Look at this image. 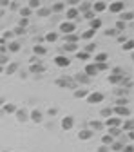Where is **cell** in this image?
Listing matches in <instances>:
<instances>
[{"label": "cell", "instance_id": "1", "mask_svg": "<svg viewBox=\"0 0 134 152\" xmlns=\"http://www.w3.org/2000/svg\"><path fill=\"white\" fill-rule=\"evenodd\" d=\"M103 98H105V96H103V92H100V91H92V92L87 94V98H85V100H87L89 105H98V103L103 102Z\"/></svg>", "mask_w": 134, "mask_h": 152}, {"label": "cell", "instance_id": "2", "mask_svg": "<svg viewBox=\"0 0 134 152\" xmlns=\"http://www.w3.org/2000/svg\"><path fill=\"white\" fill-rule=\"evenodd\" d=\"M58 29H60V33H62L64 36H67V34H74V33H76V24H74V22H67V20H65V22H62V24H60V27H58Z\"/></svg>", "mask_w": 134, "mask_h": 152}, {"label": "cell", "instance_id": "3", "mask_svg": "<svg viewBox=\"0 0 134 152\" xmlns=\"http://www.w3.org/2000/svg\"><path fill=\"white\" fill-rule=\"evenodd\" d=\"M107 11H111L112 15H120L125 11V4L122 2V0H116V2H111L107 4Z\"/></svg>", "mask_w": 134, "mask_h": 152}, {"label": "cell", "instance_id": "4", "mask_svg": "<svg viewBox=\"0 0 134 152\" xmlns=\"http://www.w3.org/2000/svg\"><path fill=\"white\" fill-rule=\"evenodd\" d=\"M54 65L60 67V69L69 67L71 65V58H69V56H65V54H58V56H54Z\"/></svg>", "mask_w": 134, "mask_h": 152}, {"label": "cell", "instance_id": "5", "mask_svg": "<svg viewBox=\"0 0 134 152\" xmlns=\"http://www.w3.org/2000/svg\"><path fill=\"white\" fill-rule=\"evenodd\" d=\"M105 9H107V4L102 2V0H96V2L91 4V11H92L94 15H100V13H103Z\"/></svg>", "mask_w": 134, "mask_h": 152}, {"label": "cell", "instance_id": "6", "mask_svg": "<svg viewBox=\"0 0 134 152\" xmlns=\"http://www.w3.org/2000/svg\"><path fill=\"white\" fill-rule=\"evenodd\" d=\"M56 87H69V89H76V85L72 83V80L71 78H67V76H62V78H58L56 80Z\"/></svg>", "mask_w": 134, "mask_h": 152}, {"label": "cell", "instance_id": "7", "mask_svg": "<svg viewBox=\"0 0 134 152\" xmlns=\"http://www.w3.org/2000/svg\"><path fill=\"white\" fill-rule=\"evenodd\" d=\"M83 74H85V76H89V78L92 80L94 76H98V67L94 65V64H87V65H85V69H83Z\"/></svg>", "mask_w": 134, "mask_h": 152}, {"label": "cell", "instance_id": "8", "mask_svg": "<svg viewBox=\"0 0 134 152\" xmlns=\"http://www.w3.org/2000/svg\"><path fill=\"white\" fill-rule=\"evenodd\" d=\"M103 125H105V129H112V127H122V120H120V118H116V116H111V118H107V120L103 121Z\"/></svg>", "mask_w": 134, "mask_h": 152}, {"label": "cell", "instance_id": "9", "mask_svg": "<svg viewBox=\"0 0 134 152\" xmlns=\"http://www.w3.org/2000/svg\"><path fill=\"white\" fill-rule=\"evenodd\" d=\"M78 16H80V13H78V9H76V7H67V9H65V18H67V22H74Z\"/></svg>", "mask_w": 134, "mask_h": 152}, {"label": "cell", "instance_id": "10", "mask_svg": "<svg viewBox=\"0 0 134 152\" xmlns=\"http://www.w3.org/2000/svg\"><path fill=\"white\" fill-rule=\"evenodd\" d=\"M105 129V125H103V121H100V120H92L91 123H89V130L91 132H98V130H103Z\"/></svg>", "mask_w": 134, "mask_h": 152}, {"label": "cell", "instance_id": "11", "mask_svg": "<svg viewBox=\"0 0 134 152\" xmlns=\"http://www.w3.org/2000/svg\"><path fill=\"white\" fill-rule=\"evenodd\" d=\"M74 127V118L72 116H64L62 118V129L64 130H71Z\"/></svg>", "mask_w": 134, "mask_h": 152}, {"label": "cell", "instance_id": "12", "mask_svg": "<svg viewBox=\"0 0 134 152\" xmlns=\"http://www.w3.org/2000/svg\"><path fill=\"white\" fill-rule=\"evenodd\" d=\"M112 114H118V116L125 118V116H130V109L129 107H112Z\"/></svg>", "mask_w": 134, "mask_h": 152}, {"label": "cell", "instance_id": "13", "mask_svg": "<svg viewBox=\"0 0 134 152\" xmlns=\"http://www.w3.org/2000/svg\"><path fill=\"white\" fill-rule=\"evenodd\" d=\"M15 116H16L18 121H27V120H29V112H27L26 109H20V107H18L16 112H15Z\"/></svg>", "mask_w": 134, "mask_h": 152}, {"label": "cell", "instance_id": "14", "mask_svg": "<svg viewBox=\"0 0 134 152\" xmlns=\"http://www.w3.org/2000/svg\"><path fill=\"white\" fill-rule=\"evenodd\" d=\"M29 120L34 121V123H40V121L44 120V114L38 110V109H34V110H31V114H29Z\"/></svg>", "mask_w": 134, "mask_h": 152}, {"label": "cell", "instance_id": "15", "mask_svg": "<svg viewBox=\"0 0 134 152\" xmlns=\"http://www.w3.org/2000/svg\"><path fill=\"white\" fill-rule=\"evenodd\" d=\"M107 60H109V54L107 53H96V56H94V62L92 64H107Z\"/></svg>", "mask_w": 134, "mask_h": 152}, {"label": "cell", "instance_id": "16", "mask_svg": "<svg viewBox=\"0 0 134 152\" xmlns=\"http://www.w3.org/2000/svg\"><path fill=\"white\" fill-rule=\"evenodd\" d=\"M65 9H67V6H65L64 2H56V4H53V6H51V9H49V11H51V13H64Z\"/></svg>", "mask_w": 134, "mask_h": 152}, {"label": "cell", "instance_id": "17", "mask_svg": "<svg viewBox=\"0 0 134 152\" xmlns=\"http://www.w3.org/2000/svg\"><path fill=\"white\" fill-rule=\"evenodd\" d=\"M92 134H94V132H91L89 129H85V130H80V132H78V140H82V141H87V140H91V138H92Z\"/></svg>", "mask_w": 134, "mask_h": 152}, {"label": "cell", "instance_id": "18", "mask_svg": "<svg viewBox=\"0 0 134 152\" xmlns=\"http://www.w3.org/2000/svg\"><path fill=\"white\" fill-rule=\"evenodd\" d=\"M89 26H91V29H92V31H98V29H100V27L103 26V22H102V18L94 16L92 20H91V24H89Z\"/></svg>", "mask_w": 134, "mask_h": 152}, {"label": "cell", "instance_id": "19", "mask_svg": "<svg viewBox=\"0 0 134 152\" xmlns=\"http://www.w3.org/2000/svg\"><path fill=\"white\" fill-rule=\"evenodd\" d=\"M33 53H34V56H44V54L47 53V49H45V45H42V44H36V45L33 47Z\"/></svg>", "mask_w": 134, "mask_h": 152}, {"label": "cell", "instance_id": "20", "mask_svg": "<svg viewBox=\"0 0 134 152\" xmlns=\"http://www.w3.org/2000/svg\"><path fill=\"white\" fill-rule=\"evenodd\" d=\"M107 134H109L111 138H114V140H116L118 136H122V129H120V127H112V129H107Z\"/></svg>", "mask_w": 134, "mask_h": 152}, {"label": "cell", "instance_id": "21", "mask_svg": "<svg viewBox=\"0 0 134 152\" xmlns=\"http://www.w3.org/2000/svg\"><path fill=\"white\" fill-rule=\"evenodd\" d=\"M132 18H134L132 11H127V13L123 11V13H120V22H123V24H125V22H130Z\"/></svg>", "mask_w": 134, "mask_h": 152}, {"label": "cell", "instance_id": "22", "mask_svg": "<svg viewBox=\"0 0 134 152\" xmlns=\"http://www.w3.org/2000/svg\"><path fill=\"white\" fill-rule=\"evenodd\" d=\"M29 71H31V72H36V74H40V72H44V71H45V67H44L40 62H38V64H31Z\"/></svg>", "mask_w": 134, "mask_h": 152}, {"label": "cell", "instance_id": "23", "mask_svg": "<svg viewBox=\"0 0 134 152\" xmlns=\"http://www.w3.org/2000/svg\"><path fill=\"white\" fill-rule=\"evenodd\" d=\"M2 107H4V110H6L7 114H15V112H16V109H18V107H16L15 103H11V102H6Z\"/></svg>", "mask_w": 134, "mask_h": 152}, {"label": "cell", "instance_id": "24", "mask_svg": "<svg viewBox=\"0 0 134 152\" xmlns=\"http://www.w3.org/2000/svg\"><path fill=\"white\" fill-rule=\"evenodd\" d=\"M6 49H7V53H18V51H20V44H18V42H9L6 45Z\"/></svg>", "mask_w": 134, "mask_h": 152}, {"label": "cell", "instance_id": "25", "mask_svg": "<svg viewBox=\"0 0 134 152\" xmlns=\"http://www.w3.org/2000/svg\"><path fill=\"white\" fill-rule=\"evenodd\" d=\"M123 78H125V76H122V74H114V72L109 74V82H111V83H122Z\"/></svg>", "mask_w": 134, "mask_h": 152}, {"label": "cell", "instance_id": "26", "mask_svg": "<svg viewBox=\"0 0 134 152\" xmlns=\"http://www.w3.org/2000/svg\"><path fill=\"white\" fill-rule=\"evenodd\" d=\"M76 9H78V13L82 15V13H85V11H89V9H91V2H83V0H82Z\"/></svg>", "mask_w": 134, "mask_h": 152}, {"label": "cell", "instance_id": "27", "mask_svg": "<svg viewBox=\"0 0 134 152\" xmlns=\"http://www.w3.org/2000/svg\"><path fill=\"white\" fill-rule=\"evenodd\" d=\"M64 40H65V44H76V42L80 40V36L74 33V34H67V36H64Z\"/></svg>", "mask_w": 134, "mask_h": 152}, {"label": "cell", "instance_id": "28", "mask_svg": "<svg viewBox=\"0 0 134 152\" xmlns=\"http://www.w3.org/2000/svg\"><path fill=\"white\" fill-rule=\"evenodd\" d=\"M76 58H78L80 62H89V58H91V54H87L85 51H76Z\"/></svg>", "mask_w": 134, "mask_h": 152}, {"label": "cell", "instance_id": "29", "mask_svg": "<svg viewBox=\"0 0 134 152\" xmlns=\"http://www.w3.org/2000/svg\"><path fill=\"white\" fill-rule=\"evenodd\" d=\"M89 91L87 89H74V98H87Z\"/></svg>", "mask_w": 134, "mask_h": 152}, {"label": "cell", "instance_id": "30", "mask_svg": "<svg viewBox=\"0 0 134 152\" xmlns=\"http://www.w3.org/2000/svg\"><path fill=\"white\" fill-rule=\"evenodd\" d=\"M16 69H18V65H16L15 62H9V64L6 65V74H15Z\"/></svg>", "mask_w": 134, "mask_h": 152}, {"label": "cell", "instance_id": "31", "mask_svg": "<svg viewBox=\"0 0 134 152\" xmlns=\"http://www.w3.org/2000/svg\"><path fill=\"white\" fill-rule=\"evenodd\" d=\"M56 40H58V33H53V31H51V33H47V34H45V42L54 44Z\"/></svg>", "mask_w": 134, "mask_h": 152}, {"label": "cell", "instance_id": "32", "mask_svg": "<svg viewBox=\"0 0 134 152\" xmlns=\"http://www.w3.org/2000/svg\"><path fill=\"white\" fill-rule=\"evenodd\" d=\"M114 141H116V140H114V138H111L109 134H103V136H102V143H103L105 147H111Z\"/></svg>", "mask_w": 134, "mask_h": 152}, {"label": "cell", "instance_id": "33", "mask_svg": "<svg viewBox=\"0 0 134 152\" xmlns=\"http://www.w3.org/2000/svg\"><path fill=\"white\" fill-rule=\"evenodd\" d=\"M64 51L65 53H76V51H78V44H65Z\"/></svg>", "mask_w": 134, "mask_h": 152}, {"label": "cell", "instance_id": "34", "mask_svg": "<svg viewBox=\"0 0 134 152\" xmlns=\"http://www.w3.org/2000/svg\"><path fill=\"white\" fill-rule=\"evenodd\" d=\"M96 34V31H92V29H89V31H85V33H82V36H80V40H91V38Z\"/></svg>", "mask_w": 134, "mask_h": 152}, {"label": "cell", "instance_id": "35", "mask_svg": "<svg viewBox=\"0 0 134 152\" xmlns=\"http://www.w3.org/2000/svg\"><path fill=\"white\" fill-rule=\"evenodd\" d=\"M132 127H134L132 120H127V121H123V123H122V127H120V129H123V130H127V132H132Z\"/></svg>", "mask_w": 134, "mask_h": 152}, {"label": "cell", "instance_id": "36", "mask_svg": "<svg viewBox=\"0 0 134 152\" xmlns=\"http://www.w3.org/2000/svg\"><path fill=\"white\" fill-rule=\"evenodd\" d=\"M100 116H102L103 120L111 118V116H112V109H111V107H107V109H102V112H100Z\"/></svg>", "mask_w": 134, "mask_h": 152}, {"label": "cell", "instance_id": "37", "mask_svg": "<svg viewBox=\"0 0 134 152\" xmlns=\"http://www.w3.org/2000/svg\"><path fill=\"white\" fill-rule=\"evenodd\" d=\"M122 148H123V143H120V141H114L109 147V150H114V152H122Z\"/></svg>", "mask_w": 134, "mask_h": 152}, {"label": "cell", "instance_id": "38", "mask_svg": "<svg viewBox=\"0 0 134 152\" xmlns=\"http://www.w3.org/2000/svg\"><path fill=\"white\" fill-rule=\"evenodd\" d=\"M27 7L33 11V9H38V7H42V2H40V0H31V2L27 4Z\"/></svg>", "mask_w": 134, "mask_h": 152}, {"label": "cell", "instance_id": "39", "mask_svg": "<svg viewBox=\"0 0 134 152\" xmlns=\"http://www.w3.org/2000/svg\"><path fill=\"white\" fill-rule=\"evenodd\" d=\"M76 80H78L80 83H89V82H91V78H89V76H85L83 72H82V74H76Z\"/></svg>", "mask_w": 134, "mask_h": 152}, {"label": "cell", "instance_id": "40", "mask_svg": "<svg viewBox=\"0 0 134 152\" xmlns=\"http://www.w3.org/2000/svg\"><path fill=\"white\" fill-rule=\"evenodd\" d=\"M9 64V54L6 53V54H0V67H4V65H7Z\"/></svg>", "mask_w": 134, "mask_h": 152}, {"label": "cell", "instance_id": "41", "mask_svg": "<svg viewBox=\"0 0 134 152\" xmlns=\"http://www.w3.org/2000/svg\"><path fill=\"white\" fill-rule=\"evenodd\" d=\"M132 47H134V45H132V40H130V38H127L125 44L122 45V49H123V51H132Z\"/></svg>", "mask_w": 134, "mask_h": 152}, {"label": "cell", "instance_id": "42", "mask_svg": "<svg viewBox=\"0 0 134 152\" xmlns=\"http://www.w3.org/2000/svg\"><path fill=\"white\" fill-rule=\"evenodd\" d=\"M31 16V9L29 7H22L20 9V18H29Z\"/></svg>", "mask_w": 134, "mask_h": 152}, {"label": "cell", "instance_id": "43", "mask_svg": "<svg viewBox=\"0 0 134 152\" xmlns=\"http://www.w3.org/2000/svg\"><path fill=\"white\" fill-rule=\"evenodd\" d=\"M127 103H129L127 98H118V100H116V105H114V107H127Z\"/></svg>", "mask_w": 134, "mask_h": 152}, {"label": "cell", "instance_id": "44", "mask_svg": "<svg viewBox=\"0 0 134 152\" xmlns=\"http://www.w3.org/2000/svg\"><path fill=\"white\" fill-rule=\"evenodd\" d=\"M26 31H27V29L18 27V26H16V27H15V31H13V34H15V36H22V34H26Z\"/></svg>", "mask_w": 134, "mask_h": 152}, {"label": "cell", "instance_id": "45", "mask_svg": "<svg viewBox=\"0 0 134 152\" xmlns=\"http://www.w3.org/2000/svg\"><path fill=\"white\" fill-rule=\"evenodd\" d=\"M29 26V18H20V22H18V27H27Z\"/></svg>", "mask_w": 134, "mask_h": 152}, {"label": "cell", "instance_id": "46", "mask_svg": "<svg viewBox=\"0 0 134 152\" xmlns=\"http://www.w3.org/2000/svg\"><path fill=\"white\" fill-rule=\"evenodd\" d=\"M51 11L47 9V7H38V15H40V16H47Z\"/></svg>", "mask_w": 134, "mask_h": 152}, {"label": "cell", "instance_id": "47", "mask_svg": "<svg viewBox=\"0 0 134 152\" xmlns=\"http://www.w3.org/2000/svg\"><path fill=\"white\" fill-rule=\"evenodd\" d=\"M82 15H83V18H87V20H92V18L96 16V15H94L91 9H89V11H85V13H82Z\"/></svg>", "mask_w": 134, "mask_h": 152}, {"label": "cell", "instance_id": "48", "mask_svg": "<svg viewBox=\"0 0 134 152\" xmlns=\"http://www.w3.org/2000/svg\"><path fill=\"white\" fill-rule=\"evenodd\" d=\"M114 29H116V31H118V33H122V31H123V29H125V24H123V22H120V20H118V22H116V27H114Z\"/></svg>", "mask_w": 134, "mask_h": 152}, {"label": "cell", "instance_id": "49", "mask_svg": "<svg viewBox=\"0 0 134 152\" xmlns=\"http://www.w3.org/2000/svg\"><path fill=\"white\" fill-rule=\"evenodd\" d=\"M122 152H134V147L129 143V145H123V148H122Z\"/></svg>", "mask_w": 134, "mask_h": 152}, {"label": "cell", "instance_id": "50", "mask_svg": "<svg viewBox=\"0 0 134 152\" xmlns=\"http://www.w3.org/2000/svg\"><path fill=\"white\" fill-rule=\"evenodd\" d=\"M94 47H96V45H94V44H89V45L85 47V53H87V54H91V53L94 51Z\"/></svg>", "mask_w": 134, "mask_h": 152}, {"label": "cell", "instance_id": "51", "mask_svg": "<svg viewBox=\"0 0 134 152\" xmlns=\"http://www.w3.org/2000/svg\"><path fill=\"white\" fill-rule=\"evenodd\" d=\"M94 65H96V64H94ZM96 67H98V72H100V71H105V69H109V65H107V64H98Z\"/></svg>", "mask_w": 134, "mask_h": 152}, {"label": "cell", "instance_id": "52", "mask_svg": "<svg viewBox=\"0 0 134 152\" xmlns=\"http://www.w3.org/2000/svg\"><path fill=\"white\" fill-rule=\"evenodd\" d=\"M116 33H118L116 29H109V31H105V34H107V36H114Z\"/></svg>", "mask_w": 134, "mask_h": 152}, {"label": "cell", "instance_id": "53", "mask_svg": "<svg viewBox=\"0 0 134 152\" xmlns=\"http://www.w3.org/2000/svg\"><path fill=\"white\" fill-rule=\"evenodd\" d=\"M7 6H9L7 0H0V7H7Z\"/></svg>", "mask_w": 134, "mask_h": 152}, {"label": "cell", "instance_id": "54", "mask_svg": "<svg viewBox=\"0 0 134 152\" xmlns=\"http://www.w3.org/2000/svg\"><path fill=\"white\" fill-rule=\"evenodd\" d=\"M4 103H6V102H4V98H0V107H2Z\"/></svg>", "mask_w": 134, "mask_h": 152}, {"label": "cell", "instance_id": "55", "mask_svg": "<svg viewBox=\"0 0 134 152\" xmlns=\"http://www.w3.org/2000/svg\"><path fill=\"white\" fill-rule=\"evenodd\" d=\"M2 71H4V67H0V74H2Z\"/></svg>", "mask_w": 134, "mask_h": 152}, {"label": "cell", "instance_id": "56", "mask_svg": "<svg viewBox=\"0 0 134 152\" xmlns=\"http://www.w3.org/2000/svg\"><path fill=\"white\" fill-rule=\"evenodd\" d=\"M0 16H2V9H0Z\"/></svg>", "mask_w": 134, "mask_h": 152}]
</instances>
